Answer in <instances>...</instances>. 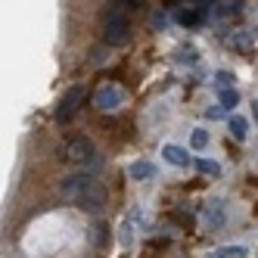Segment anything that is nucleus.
I'll return each mask as SVG.
<instances>
[{"mask_svg": "<svg viewBox=\"0 0 258 258\" xmlns=\"http://www.w3.org/2000/svg\"><path fill=\"white\" fill-rule=\"evenodd\" d=\"M230 44H233L236 50H249V38H246V34H233Z\"/></svg>", "mask_w": 258, "mask_h": 258, "instance_id": "f3484780", "label": "nucleus"}, {"mask_svg": "<svg viewBox=\"0 0 258 258\" xmlns=\"http://www.w3.org/2000/svg\"><path fill=\"white\" fill-rule=\"evenodd\" d=\"M206 115H209V118L215 121V118H221V115H224V109H221V106H212V109H209V112H206Z\"/></svg>", "mask_w": 258, "mask_h": 258, "instance_id": "a211bd4d", "label": "nucleus"}, {"mask_svg": "<svg viewBox=\"0 0 258 258\" xmlns=\"http://www.w3.org/2000/svg\"><path fill=\"white\" fill-rule=\"evenodd\" d=\"M75 206H78L81 212H87V215H100V212H103V206H106V190L94 180V183H90V187L75 199Z\"/></svg>", "mask_w": 258, "mask_h": 258, "instance_id": "7ed1b4c3", "label": "nucleus"}, {"mask_svg": "<svg viewBox=\"0 0 258 258\" xmlns=\"http://www.w3.org/2000/svg\"><path fill=\"white\" fill-rule=\"evenodd\" d=\"M218 10H215V16H233V13H239V7H243V4H230V0H227V4H215Z\"/></svg>", "mask_w": 258, "mask_h": 258, "instance_id": "dca6fc26", "label": "nucleus"}, {"mask_svg": "<svg viewBox=\"0 0 258 258\" xmlns=\"http://www.w3.org/2000/svg\"><path fill=\"white\" fill-rule=\"evenodd\" d=\"M127 174H131L134 180H150V177H156V168L150 162H134L131 168H127Z\"/></svg>", "mask_w": 258, "mask_h": 258, "instance_id": "6e6552de", "label": "nucleus"}, {"mask_svg": "<svg viewBox=\"0 0 258 258\" xmlns=\"http://www.w3.org/2000/svg\"><path fill=\"white\" fill-rule=\"evenodd\" d=\"M137 4H112V10H109L106 16V25H103V41L109 47H118L127 41V31H131V25H127V19L121 16V10H131Z\"/></svg>", "mask_w": 258, "mask_h": 258, "instance_id": "f257e3e1", "label": "nucleus"}, {"mask_svg": "<svg viewBox=\"0 0 258 258\" xmlns=\"http://www.w3.org/2000/svg\"><path fill=\"white\" fill-rule=\"evenodd\" d=\"M121 100H124V94H121L115 84H103L97 94H94V106H97V109H103V112H106V109H118V106H121Z\"/></svg>", "mask_w": 258, "mask_h": 258, "instance_id": "20e7f679", "label": "nucleus"}, {"mask_svg": "<svg viewBox=\"0 0 258 258\" xmlns=\"http://www.w3.org/2000/svg\"><path fill=\"white\" fill-rule=\"evenodd\" d=\"M66 153H69V159H75V162H90V159H94V143H90L87 137H75L69 143Z\"/></svg>", "mask_w": 258, "mask_h": 258, "instance_id": "423d86ee", "label": "nucleus"}, {"mask_svg": "<svg viewBox=\"0 0 258 258\" xmlns=\"http://www.w3.org/2000/svg\"><path fill=\"white\" fill-rule=\"evenodd\" d=\"M206 221H209V227H218L221 221H224V212H221V202H212V206L206 209Z\"/></svg>", "mask_w": 258, "mask_h": 258, "instance_id": "1a4fd4ad", "label": "nucleus"}, {"mask_svg": "<svg viewBox=\"0 0 258 258\" xmlns=\"http://www.w3.org/2000/svg\"><path fill=\"white\" fill-rule=\"evenodd\" d=\"M162 156H165V162L177 165V168H187V165H190V156H187V150H180V146H174V143L162 146Z\"/></svg>", "mask_w": 258, "mask_h": 258, "instance_id": "0eeeda50", "label": "nucleus"}, {"mask_svg": "<svg viewBox=\"0 0 258 258\" xmlns=\"http://www.w3.org/2000/svg\"><path fill=\"white\" fill-rule=\"evenodd\" d=\"M218 81H221V84H224V87H230V81H233V78L227 75V72H218Z\"/></svg>", "mask_w": 258, "mask_h": 258, "instance_id": "6ab92c4d", "label": "nucleus"}, {"mask_svg": "<svg viewBox=\"0 0 258 258\" xmlns=\"http://www.w3.org/2000/svg\"><path fill=\"white\" fill-rule=\"evenodd\" d=\"M90 183H94V177H90V174H72V177L62 180V196L66 199H78L90 187Z\"/></svg>", "mask_w": 258, "mask_h": 258, "instance_id": "39448f33", "label": "nucleus"}, {"mask_svg": "<svg viewBox=\"0 0 258 258\" xmlns=\"http://www.w3.org/2000/svg\"><path fill=\"white\" fill-rule=\"evenodd\" d=\"M196 168H199L202 174H221V165L212 162V159H199V162H196Z\"/></svg>", "mask_w": 258, "mask_h": 258, "instance_id": "4468645a", "label": "nucleus"}, {"mask_svg": "<svg viewBox=\"0 0 258 258\" xmlns=\"http://www.w3.org/2000/svg\"><path fill=\"white\" fill-rule=\"evenodd\" d=\"M246 118H239V115H233L230 118V134H233V140H246Z\"/></svg>", "mask_w": 258, "mask_h": 258, "instance_id": "9b49d317", "label": "nucleus"}, {"mask_svg": "<svg viewBox=\"0 0 258 258\" xmlns=\"http://www.w3.org/2000/svg\"><path fill=\"white\" fill-rule=\"evenodd\" d=\"M190 146H193V150H206V146H209V131H202V127H196V131H193V137H190Z\"/></svg>", "mask_w": 258, "mask_h": 258, "instance_id": "ddd939ff", "label": "nucleus"}, {"mask_svg": "<svg viewBox=\"0 0 258 258\" xmlns=\"http://www.w3.org/2000/svg\"><path fill=\"white\" fill-rule=\"evenodd\" d=\"M177 19H180V25H199V19H202V16H199L196 10H183V13L177 16Z\"/></svg>", "mask_w": 258, "mask_h": 258, "instance_id": "2eb2a0df", "label": "nucleus"}, {"mask_svg": "<svg viewBox=\"0 0 258 258\" xmlns=\"http://www.w3.org/2000/svg\"><path fill=\"white\" fill-rule=\"evenodd\" d=\"M243 255H246V249H243V246H224V249L212 252L209 258H243Z\"/></svg>", "mask_w": 258, "mask_h": 258, "instance_id": "9d476101", "label": "nucleus"}, {"mask_svg": "<svg viewBox=\"0 0 258 258\" xmlns=\"http://www.w3.org/2000/svg\"><path fill=\"white\" fill-rule=\"evenodd\" d=\"M81 100H84V87L81 84H72L66 94H62V100H59V106H56V121H72L75 118V112H78V106H81Z\"/></svg>", "mask_w": 258, "mask_h": 258, "instance_id": "f03ea898", "label": "nucleus"}, {"mask_svg": "<svg viewBox=\"0 0 258 258\" xmlns=\"http://www.w3.org/2000/svg\"><path fill=\"white\" fill-rule=\"evenodd\" d=\"M236 103H239V94H236L233 87H224V90H221V109H233Z\"/></svg>", "mask_w": 258, "mask_h": 258, "instance_id": "f8f14e48", "label": "nucleus"}]
</instances>
